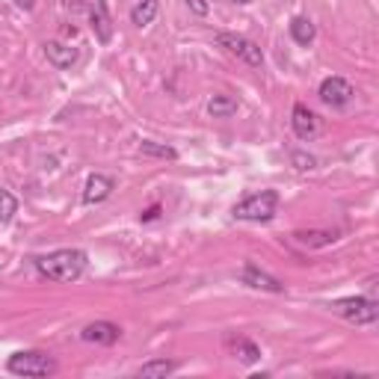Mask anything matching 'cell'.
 <instances>
[{"label":"cell","mask_w":379,"mask_h":379,"mask_svg":"<svg viewBox=\"0 0 379 379\" xmlns=\"http://www.w3.org/2000/svg\"><path fill=\"white\" fill-rule=\"evenodd\" d=\"M86 252L84 249H57L51 255H39L36 261V273L51 282H77L86 270Z\"/></svg>","instance_id":"obj_1"},{"label":"cell","mask_w":379,"mask_h":379,"mask_svg":"<svg viewBox=\"0 0 379 379\" xmlns=\"http://www.w3.org/2000/svg\"><path fill=\"white\" fill-rule=\"evenodd\" d=\"M278 210V193L276 190H261L246 196L243 202L234 205V220H246V222H270Z\"/></svg>","instance_id":"obj_2"},{"label":"cell","mask_w":379,"mask_h":379,"mask_svg":"<svg viewBox=\"0 0 379 379\" xmlns=\"http://www.w3.org/2000/svg\"><path fill=\"white\" fill-rule=\"evenodd\" d=\"M332 311L356 326H370L379 320V302L368 300V296H344V300H335Z\"/></svg>","instance_id":"obj_3"},{"label":"cell","mask_w":379,"mask_h":379,"mask_svg":"<svg viewBox=\"0 0 379 379\" xmlns=\"http://www.w3.org/2000/svg\"><path fill=\"white\" fill-rule=\"evenodd\" d=\"M6 370L15 376H54L57 373V361L39 353V350H24V353H15L6 361Z\"/></svg>","instance_id":"obj_4"},{"label":"cell","mask_w":379,"mask_h":379,"mask_svg":"<svg viewBox=\"0 0 379 379\" xmlns=\"http://www.w3.org/2000/svg\"><path fill=\"white\" fill-rule=\"evenodd\" d=\"M217 45L225 47L228 54H234L237 60H243L246 65H252V69H261L264 65V51L252 39L240 36V33H217Z\"/></svg>","instance_id":"obj_5"},{"label":"cell","mask_w":379,"mask_h":379,"mask_svg":"<svg viewBox=\"0 0 379 379\" xmlns=\"http://www.w3.org/2000/svg\"><path fill=\"white\" fill-rule=\"evenodd\" d=\"M317 95H320V101L329 104V107H347L353 101L356 89H353V84H350L347 77L332 74V77H326L323 84H320V92Z\"/></svg>","instance_id":"obj_6"},{"label":"cell","mask_w":379,"mask_h":379,"mask_svg":"<svg viewBox=\"0 0 379 379\" xmlns=\"http://www.w3.org/2000/svg\"><path fill=\"white\" fill-rule=\"evenodd\" d=\"M240 282H243V285H249V288H255V290L285 293V282H278L276 276L264 273V270L258 267V264H252V261H246V264H243V270H240Z\"/></svg>","instance_id":"obj_7"},{"label":"cell","mask_w":379,"mask_h":379,"mask_svg":"<svg viewBox=\"0 0 379 379\" xmlns=\"http://www.w3.org/2000/svg\"><path fill=\"white\" fill-rule=\"evenodd\" d=\"M290 128H293V134L300 140H315L320 134V116L315 110H308L305 104H293Z\"/></svg>","instance_id":"obj_8"},{"label":"cell","mask_w":379,"mask_h":379,"mask_svg":"<svg viewBox=\"0 0 379 379\" xmlns=\"http://www.w3.org/2000/svg\"><path fill=\"white\" fill-rule=\"evenodd\" d=\"M86 344H98V347H113L119 338H122V329L110 320H95L89 326H84V332H80Z\"/></svg>","instance_id":"obj_9"},{"label":"cell","mask_w":379,"mask_h":379,"mask_svg":"<svg viewBox=\"0 0 379 379\" xmlns=\"http://www.w3.org/2000/svg\"><path fill=\"white\" fill-rule=\"evenodd\" d=\"M113 190H116V181H113L110 175H104V172H95V175L86 178L84 202L86 205H101V202H107L113 196Z\"/></svg>","instance_id":"obj_10"},{"label":"cell","mask_w":379,"mask_h":379,"mask_svg":"<svg viewBox=\"0 0 379 379\" xmlns=\"http://www.w3.org/2000/svg\"><path fill=\"white\" fill-rule=\"evenodd\" d=\"M225 347L234 358H240L243 365H255V361L261 358V347L246 335H225Z\"/></svg>","instance_id":"obj_11"},{"label":"cell","mask_w":379,"mask_h":379,"mask_svg":"<svg viewBox=\"0 0 379 379\" xmlns=\"http://www.w3.org/2000/svg\"><path fill=\"white\" fill-rule=\"evenodd\" d=\"M89 21H92V30H95V39L101 45H107L113 39V24H110L104 0H89Z\"/></svg>","instance_id":"obj_12"},{"label":"cell","mask_w":379,"mask_h":379,"mask_svg":"<svg viewBox=\"0 0 379 379\" xmlns=\"http://www.w3.org/2000/svg\"><path fill=\"white\" fill-rule=\"evenodd\" d=\"M42 47H45V57L54 69H72V65L77 62V51L65 42H45Z\"/></svg>","instance_id":"obj_13"},{"label":"cell","mask_w":379,"mask_h":379,"mask_svg":"<svg viewBox=\"0 0 379 379\" xmlns=\"http://www.w3.org/2000/svg\"><path fill=\"white\" fill-rule=\"evenodd\" d=\"M293 240L308 249H320V246H332L338 240V232H320V228H311V232H293Z\"/></svg>","instance_id":"obj_14"},{"label":"cell","mask_w":379,"mask_h":379,"mask_svg":"<svg viewBox=\"0 0 379 379\" xmlns=\"http://www.w3.org/2000/svg\"><path fill=\"white\" fill-rule=\"evenodd\" d=\"M160 12V0H140V4L130 9V24L137 27H148Z\"/></svg>","instance_id":"obj_15"},{"label":"cell","mask_w":379,"mask_h":379,"mask_svg":"<svg viewBox=\"0 0 379 379\" xmlns=\"http://www.w3.org/2000/svg\"><path fill=\"white\" fill-rule=\"evenodd\" d=\"M178 370V361L172 358H152L137 370V376H145V379H160V376H169Z\"/></svg>","instance_id":"obj_16"},{"label":"cell","mask_w":379,"mask_h":379,"mask_svg":"<svg viewBox=\"0 0 379 379\" xmlns=\"http://www.w3.org/2000/svg\"><path fill=\"white\" fill-rule=\"evenodd\" d=\"M208 113L213 119H228L237 113V98L234 95H213L208 101Z\"/></svg>","instance_id":"obj_17"},{"label":"cell","mask_w":379,"mask_h":379,"mask_svg":"<svg viewBox=\"0 0 379 379\" xmlns=\"http://www.w3.org/2000/svg\"><path fill=\"white\" fill-rule=\"evenodd\" d=\"M290 36H293V42H296V45L308 47L311 42L317 39V27L311 24L308 18H293V21H290Z\"/></svg>","instance_id":"obj_18"},{"label":"cell","mask_w":379,"mask_h":379,"mask_svg":"<svg viewBox=\"0 0 379 379\" xmlns=\"http://www.w3.org/2000/svg\"><path fill=\"white\" fill-rule=\"evenodd\" d=\"M140 152L145 154V157H160V160H175L178 157V152L172 145H166V142H152V140H142L140 142Z\"/></svg>","instance_id":"obj_19"},{"label":"cell","mask_w":379,"mask_h":379,"mask_svg":"<svg viewBox=\"0 0 379 379\" xmlns=\"http://www.w3.org/2000/svg\"><path fill=\"white\" fill-rule=\"evenodd\" d=\"M15 213H18V199L9 190H0V222H12Z\"/></svg>","instance_id":"obj_20"},{"label":"cell","mask_w":379,"mask_h":379,"mask_svg":"<svg viewBox=\"0 0 379 379\" xmlns=\"http://www.w3.org/2000/svg\"><path fill=\"white\" fill-rule=\"evenodd\" d=\"M290 166L300 169V172H308V169L317 166V157L308 154V152H290Z\"/></svg>","instance_id":"obj_21"},{"label":"cell","mask_w":379,"mask_h":379,"mask_svg":"<svg viewBox=\"0 0 379 379\" xmlns=\"http://www.w3.org/2000/svg\"><path fill=\"white\" fill-rule=\"evenodd\" d=\"M184 4L190 6V12H193V15H208V12H210L208 0H184Z\"/></svg>","instance_id":"obj_22"},{"label":"cell","mask_w":379,"mask_h":379,"mask_svg":"<svg viewBox=\"0 0 379 379\" xmlns=\"http://www.w3.org/2000/svg\"><path fill=\"white\" fill-rule=\"evenodd\" d=\"M157 217H160V205H152L148 210L140 213V220H142V222H152V220H157Z\"/></svg>","instance_id":"obj_23"},{"label":"cell","mask_w":379,"mask_h":379,"mask_svg":"<svg viewBox=\"0 0 379 379\" xmlns=\"http://www.w3.org/2000/svg\"><path fill=\"white\" fill-rule=\"evenodd\" d=\"M12 4L18 6V9H27V12H30V9H36V0H12Z\"/></svg>","instance_id":"obj_24"},{"label":"cell","mask_w":379,"mask_h":379,"mask_svg":"<svg viewBox=\"0 0 379 379\" xmlns=\"http://www.w3.org/2000/svg\"><path fill=\"white\" fill-rule=\"evenodd\" d=\"M232 4H249V0H232Z\"/></svg>","instance_id":"obj_25"}]
</instances>
